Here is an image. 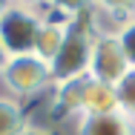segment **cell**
<instances>
[{
    "label": "cell",
    "mask_w": 135,
    "mask_h": 135,
    "mask_svg": "<svg viewBox=\"0 0 135 135\" xmlns=\"http://www.w3.org/2000/svg\"><path fill=\"white\" fill-rule=\"evenodd\" d=\"M89 15H92V6H78L75 20L66 26V37L60 43V52L55 55V60L49 63L52 86L89 75L92 46H95V35H92V26H89Z\"/></svg>",
    "instance_id": "1"
},
{
    "label": "cell",
    "mask_w": 135,
    "mask_h": 135,
    "mask_svg": "<svg viewBox=\"0 0 135 135\" xmlns=\"http://www.w3.org/2000/svg\"><path fill=\"white\" fill-rule=\"evenodd\" d=\"M40 23L43 20H40L35 6H26V3H9L6 6V12L0 17V43L6 46L9 57L35 52Z\"/></svg>",
    "instance_id": "2"
},
{
    "label": "cell",
    "mask_w": 135,
    "mask_h": 135,
    "mask_svg": "<svg viewBox=\"0 0 135 135\" xmlns=\"http://www.w3.org/2000/svg\"><path fill=\"white\" fill-rule=\"evenodd\" d=\"M3 83L20 95V98H29V95H37L43 92L46 86H52V75H49V66L43 60H37L35 55H17V57H9L6 69L0 72Z\"/></svg>",
    "instance_id": "3"
},
{
    "label": "cell",
    "mask_w": 135,
    "mask_h": 135,
    "mask_svg": "<svg viewBox=\"0 0 135 135\" xmlns=\"http://www.w3.org/2000/svg\"><path fill=\"white\" fill-rule=\"evenodd\" d=\"M129 57L121 46V37H95L92 46V63H89V78L101 81L107 86H118L129 72Z\"/></svg>",
    "instance_id": "4"
},
{
    "label": "cell",
    "mask_w": 135,
    "mask_h": 135,
    "mask_svg": "<svg viewBox=\"0 0 135 135\" xmlns=\"http://www.w3.org/2000/svg\"><path fill=\"white\" fill-rule=\"evenodd\" d=\"M135 23V3H92L89 26L95 37H121Z\"/></svg>",
    "instance_id": "5"
},
{
    "label": "cell",
    "mask_w": 135,
    "mask_h": 135,
    "mask_svg": "<svg viewBox=\"0 0 135 135\" xmlns=\"http://www.w3.org/2000/svg\"><path fill=\"white\" fill-rule=\"evenodd\" d=\"M78 135H135V118L124 112L112 115H81L78 121Z\"/></svg>",
    "instance_id": "6"
},
{
    "label": "cell",
    "mask_w": 135,
    "mask_h": 135,
    "mask_svg": "<svg viewBox=\"0 0 135 135\" xmlns=\"http://www.w3.org/2000/svg\"><path fill=\"white\" fill-rule=\"evenodd\" d=\"M112 112H121L115 86H107V83L89 78L86 81V92H83V115L95 118V115H112Z\"/></svg>",
    "instance_id": "7"
},
{
    "label": "cell",
    "mask_w": 135,
    "mask_h": 135,
    "mask_svg": "<svg viewBox=\"0 0 135 135\" xmlns=\"http://www.w3.org/2000/svg\"><path fill=\"white\" fill-rule=\"evenodd\" d=\"M86 78H75L66 83H55L52 107L57 115H83V92H86Z\"/></svg>",
    "instance_id": "8"
},
{
    "label": "cell",
    "mask_w": 135,
    "mask_h": 135,
    "mask_svg": "<svg viewBox=\"0 0 135 135\" xmlns=\"http://www.w3.org/2000/svg\"><path fill=\"white\" fill-rule=\"evenodd\" d=\"M63 37H66V26H63V23H40V32H37L35 52H32V55L49 66V63L55 60V55L60 52Z\"/></svg>",
    "instance_id": "9"
},
{
    "label": "cell",
    "mask_w": 135,
    "mask_h": 135,
    "mask_svg": "<svg viewBox=\"0 0 135 135\" xmlns=\"http://www.w3.org/2000/svg\"><path fill=\"white\" fill-rule=\"evenodd\" d=\"M26 127L23 109L15 98H0V135H20Z\"/></svg>",
    "instance_id": "10"
},
{
    "label": "cell",
    "mask_w": 135,
    "mask_h": 135,
    "mask_svg": "<svg viewBox=\"0 0 135 135\" xmlns=\"http://www.w3.org/2000/svg\"><path fill=\"white\" fill-rule=\"evenodd\" d=\"M115 95H118V109L124 115L135 118V69H129L127 78L115 86Z\"/></svg>",
    "instance_id": "11"
},
{
    "label": "cell",
    "mask_w": 135,
    "mask_h": 135,
    "mask_svg": "<svg viewBox=\"0 0 135 135\" xmlns=\"http://www.w3.org/2000/svg\"><path fill=\"white\" fill-rule=\"evenodd\" d=\"M121 46H124V52H127V57H129V66L135 69V23L121 35Z\"/></svg>",
    "instance_id": "12"
},
{
    "label": "cell",
    "mask_w": 135,
    "mask_h": 135,
    "mask_svg": "<svg viewBox=\"0 0 135 135\" xmlns=\"http://www.w3.org/2000/svg\"><path fill=\"white\" fill-rule=\"evenodd\" d=\"M20 135H55V132H49V129H43V127H23V132Z\"/></svg>",
    "instance_id": "13"
},
{
    "label": "cell",
    "mask_w": 135,
    "mask_h": 135,
    "mask_svg": "<svg viewBox=\"0 0 135 135\" xmlns=\"http://www.w3.org/2000/svg\"><path fill=\"white\" fill-rule=\"evenodd\" d=\"M6 63H9V52H6V46L0 43V72L6 69Z\"/></svg>",
    "instance_id": "14"
},
{
    "label": "cell",
    "mask_w": 135,
    "mask_h": 135,
    "mask_svg": "<svg viewBox=\"0 0 135 135\" xmlns=\"http://www.w3.org/2000/svg\"><path fill=\"white\" fill-rule=\"evenodd\" d=\"M6 6H9V3H3V0H0V17H3V12H6Z\"/></svg>",
    "instance_id": "15"
}]
</instances>
